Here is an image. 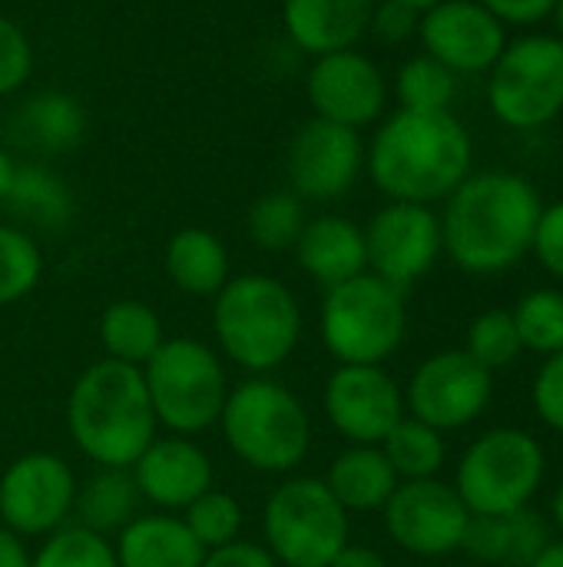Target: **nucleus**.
<instances>
[{
    "mask_svg": "<svg viewBox=\"0 0 563 567\" xmlns=\"http://www.w3.org/2000/svg\"><path fill=\"white\" fill-rule=\"evenodd\" d=\"M541 209V196L524 176H468L448 196L441 246L465 272L488 276L511 269L531 249Z\"/></svg>",
    "mask_w": 563,
    "mask_h": 567,
    "instance_id": "obj_1",
    "label": "nucleus"
},
{
    "mask_svg": "<svg viewBox=\"0 0 563 567\" xmlns=\"http://www.w3.org/2000/svg\"><path fill=\"white\" fill-rule=\"evenodd\" d=\"M372 183L392 203L448 199L471 169V136L445 113L398 110L365 150Z\"/></svg>",
    "mask_w": 563,
    "mask_h": 567,
    "instance_id": "obj_2",
    "label": "nucleus"
},
{
    "mask_svg": "<svg viewBox=\"0 0 563 567\" xmlns=\"http://www.w3.org/2000/svg\"><path fill=\"white\" fill-rule=\"evenodd\" d=\"M66 432L100 468H133L159 432L143 369L113 359L83 369L66 399Z\"/></svg>",
    "mask_w": 563,
    "mask_h": 567,
    "instance_id": "obj_3",
    "label": "nucleus"
},
{
    "mask_svg": "<svg viewBox=\"0 0 563 567\" xmlns=\"http://www.w3.org/2000/svg\"><path fill=\"white\" fill-rule=\"evenodd\" d=\"M212 299V329L222 355L252 375L289 362L302 339V309L285 282L262 272L229 276Z\"/></svg>",
    "mask_w": 563,
    "mask_h": 567,
    "instance_id": "obj_4",
    "label": "nucleus"
},
{
    "mask_svg": "<svg viewBox=\"0 0 563 567\" xmlns=\"http://www.w3.org/2000/svg\"><path fill=\"white\" fill-rule=\"evenodd\" d=\"M219 429L229 452L262 475L295 472L312 445V422L302 399L259 375L229 389Z\"/></svg>",
    "mask_w": 563,
    "mask_h": 567,
    "instance_id": "obj_5",
    "label": "nucleus"
},
{
    "mask_svg": "<svg viewBox=\"0 0 563 567\" xmlns=\"http://www.w3.org/2000/svg\"><path fill=\"white\" fill-rule=\"evenodd\" d=\"M146 395L169 435H199L219 425L229 382L219 355L199 339H166L143 365Z\"/></svg>",
    "mask_w": 563,
    "mask_h": 567,
    "instance_id": "obj_6",
    "label": "nucleus"
},
{
    "mask_svg": "<svg viewBox=\"0 0 563 567\" xmlns=\"http://www.w3.org/2000/svg\"><path fill=\"white\" fill-rule=\"evenodd\" d=\"M405 326L408 312L402 289L388 286L375 272H362L325 289L322 342L338 365L388 362L405 339Z\"/></svg>",
    "mask_w": 563,
    "mask_h": 567,
    "instance_id": "obj_7",
    "label": "nucleus"
},
{
    "mask_svg": "<svg viewBox=\"0 0 563 567\" xmlns=\"http://www.w3.org/2000/svg\"><path fill=\"white\" fill-rule=\"evenodd\" d=\"M265 548L279 567H329L348 545V512L325 478H285L262 508Z\"/></svg>",
    "mask_w": 563,
    "mask_h": 567,
    "instance_id": "obj_8",
    "label": "nucleus"
},
{
    "mask_svg": "<svg viewBox=\"0 0 563 567\" xmlns=\"http://www.w3.org/2000/svg\"><path fill=\"white\" fill-rule=\"evenodd\" d=\"M544 482V449L521 429H494L458 462L455 492L471 515H511L531 505Z\"/></svg>",
    "mask_w": 563,
    "mask_h": 567,
    "instance_id": "obj_9",
    "label": "nucleus"
},
{
    "mask_svg": "<svg viewBox=\"0 0 563 567\" xmlns=\"http://www.w3.org/2000/svg\"><path fill=\"white\" fill-rule=\"evenodd\" d=\"M491 110L514 130L551 123L563 110V40L521 37L501 50L491 66Z\"/></svg>",
    "mask_w": 563,
    "mask_h": 567,
    "instance_id": "obj_10",
    "label": "nucleus"
},
{
    "mask_svg": "<svg viewBox=\"0 0 563 567\" xmlns=\"http://www.w3.org/2000/svg\"><path fill=\"white\" fill-rule=\"evenodd\" d=\"M76 488V475L60 455L27 452L0 475V522L17 538H46L70 518Z\"/></svg>",
    "mask_w": 563,
    "mask_h": 567,
    "instance_id": "obj_11",
    "label": "nucleus"
},
{
    "mask_svg": "<svg viewBox=\"0 0 563 567\" xmlns=\"http://www.w3.org/2000/svg\"><path fill=\"white\" fill-rule=\"evenodd\" d=\"M491 395V372L465 349H448L415 369L405 392V409H411V419L438 432H451L471 425L488 409Z\"/></svg>",
    "mask_w": 563,
    "mask_h": 567,
    "instance_id": "obj_12",
    "label": "nucleus"
},
{
    "mask_svg": "<svg viewBox=\"0 0 563 567\" xmlns=\"http://www.w3.org/2000/svg\"><path fill=\"white\" fill-rule=\"evenodd\" d=\"M382 512L392 542L418 558H441L458 551L471 522L461 495L438 478L398 482Z\"/></svg>",
    "mask_w": 563,
    "mask_h": 567,
    "instance_id": "obj_13",
    "label": "nucleus"
},
{
    "mask_svg": "<svg viewBox=\"0 0 563 567\" xmlns=\"http://www.w3.org/2000/svg\"><path fill=\"white\" fill-rule=\"evenodd\" d=\"M441 249V219L421 203H388L365 226L368 269L402 292L435 266Z\"/></svg>",
    "mask_w": 563,
    "mask_h": 567,
    "instance_id": "obj_14",
    "label": "nucleus"
},
{
    "mask_svg": "<svg viewBox=\"0 0 563 567\" xmlns=\"http://www.w3.org/2000/svg\"><path fill=\"white\" fill-rule=\"evenodd\" d=\"M365 166V143L358 130L312 116L289 143L285 173L299 199H342Z\"/></svg>",
    "mask_w": 563,
    "mask_h": 567,
    "instance_id": "obj_15",
    "label": "nucleus"
},
{
    "mask_svg": "<svg viewBox=\"0 0 563 567\" xmlns=\"http://www.w3.org/2000/svg\"><path fill=\"white\" fill-rule=\"evenodd\" d=\"M322 402L332 429L352 445H382L405 419V395L382 365H338Z\"/></svg>",
    "mask_w": 563,
    "mask_h": 567,
    "instance_id": "obj_16",
    "label": "nucleus"
},
{
    "mask_svg": "<svg viewBox=\"0 0 563 567\" xmlns=\"http://www.w3.org/2000/svg\"><path fill=\"white\" fill-rule=\"evenodd\" d=\"M305 96L319 120L362 130L382 116L388 86L375 60L352 47L312 60L305 76Z\"/></svg>",
    "mask_w": 563,
    "mask_h": 567,
    "instance_id": "obj_17",
    "label": "nucleus"
},
{
    "mask_svg": "<svg viewBox=\"0 0 563 567\" xmlns=\"http://www.w3.org/2000/svg\"><path fill=\"white\" fill-rule=\"evenodd\" d=\"M418 37L438 63L451 73H481L491 70L501 56L504 27L478 0H441L418 20Z\"/></svg>",
    "mask_w": 563,
    "mask_h": 567,
    "instance_id": "obj_18",
    "label": "nucleus"
},
{
    "mask_svg": "<svg viewBox=\"0 0 563 567\" xmlns=\"http://www.w3.org/2000/svg\"><path fill=\"white\" fill-rule=\"evenodd\" d=\"M129 472L143 502L169 515L186 512L202 492L216 485L209 455L186 435H156Z\"/></svg>",
    "mask_w": 563,
    "mask_h": 567,
    "instance_id": "obj_19",
    "label": "nucleus"
},
{
    "mask_svg": "<svg viewBox=\"0 0 563 567\" xmlns=\"http://www.w3.org/2000/svg\"><path fill=\"white\" fill-rule=\"evenodd\" d=\"M378 0H282V27L289 40L315 56L352 50L372 23Z\"/></svg>",
    "mask_w": 563,
    "mask_h": 567,
    "instance_id": "obj_20",
    "label": "nucleus"
},
{
    "mask_svg": "<svg viewBox=\"0 0 563 567\" xmlns=\"http://www.w3.org/2000/svg\"><path fill=\"white\" fill-rule=\"evenodd\" d=\"M292 249H295L302 272L312 282H319L322 289H332L338 282H348V279L368 272L365 229L345 216L305 219V229Z\"/></svg>",
    "mask_w": 563,
    "mask_h": 567,
    "instance_id": "obj_21",
    "label": "nucleus"
},
{
    "mask_svg": "<svg viewBox=\"0 0 563 567\" xmlns=\"http://www.w3.org/2000/svg\"><path fill=\"white\" fill-rule=\"evenodd\" d=\"M119 567H199L206 548L179 515H139L113 542Z\"/></svg>",
    "mask_w": 563,
    "mask_h": 567,
    "instance_id": "obj_22",
    "label": "nucleus"
},
{
    "mask_svg": "<svg viewBox=\"0 0 563 567\" xmlns=\"http://www.w3.org/2000/svg\"><path fill=\"white\" fill-rule=\"evenodd\" d=\"M548 528L538 512L521 508L511 515H471L461 548L478 561L504 567H528L548 545Z\"/></svg>",
    "mask_w": 563,
    "mask_h": 567,
    "instance_id": "obj_23",
    "label": "nucleus"
},
{
    "mask_svg": "<svg viewBox=\"0 0 563 567\" xmlns=\"http://www.w3.org/2000/svg\"><path fill=\"white\" fill-rule=\"evenodd\" d=\"M163 266L169 282L186 296H216L229 282V249L216 233L202 226L173 233L163 252Z\"/></svg>",
    "mask_w": 563,
    "mask_h": 567,
    "instance_id": "obj_24",
    "label": "nucleus"
},
{
    "mask_svg": "<svg viewBox=\"0 0 563 567\" xmlns=\"http://www.w3.org/2000/svg\"><path fill=\"white\" fill-rule=\"evenodd\" d=\"M329 492L345 512H382L398 488V475L378 445H352L342 452L329 475Z\"/></svg>",
    "mask_w": 563,
    "mask_h": 567,
    "instance_id": "obj_25",
    "label": "nucleus"
},
{
    "mask_svg": "<svg viewBox=\"0 0 563 567\" xmlns=\"http://www.w3.org/2000/svg\"><path fill=\"white\" fill-rule=\"evenodd\" d=\"M139 508H143V495L129 468H100L96 475L86 478L83 488H76V502H73L80 525L103 538L119 535L133 518H139Z\"/></svg>",
    "mask_w": 563,
    "mask_h": 567,
    "instance_id": "obj_26",
    "label": "nucleus"
},
{
    "mask_svg": "<svg viewBox=\"0 0 563 567\" xmlns=\"http://www.w3.org/2000/svg\"><path fill=\"white\" fill-rule=\"evenodd\" d=\"M96 332H100V346H103L106 359L126 362L136 369H143L149 362V355L166 342L163 319L156 316L153 306L139 302V299H119V302L106 306Z\"/></svg>",
    "mask_w": 563,
    "mask_h": 567,
    "instance_id": "obj_27",
    "label": "nucleus"
},
{
    "mask_svg": "<svg viewBox=\"0 0 563 567\" xmlns=\"http://www.w3.org/2000/svg\"><path fill=\"white\" fill-rule=\"evenodd\" d=\"M17 130L23 133V140L30 146L43 150V153H66L83 140L86 113L73 93L40 90L23 103L20 116H17Z\"/></svg>",
    "mask_w": 563,
    "mask_h": 567,
    "instance_id": "obj_28",
    "label": "nucleus"
},
{
    "mask_svg": "<svg viewBox=\"0 0 563 567\" xmlns=\"http://www.w3.org/2000/svg\"><path fill=\"white\" fill-rule=\"evenodd\" d=\"M20 219L43 226V229H63L73 216V199L63 179L40 166V163H23L13 173V186L3 199Z\"/></svg>",
    "mask_w": 563,
    "mask_h": 567,
    "instance_id": "obj_29",
    "label": "nucleus"
},
{
    "mask_svg": "<svg viewBox=\"0 0 563 567\" xmlns=\"http://www.w3.org/2000/svg\"><path fill=\"white\" fill-rule=\"evenodd\" d=\"M385 458L392 462L398 482H418V478H435L445 465V439L438 429L418 422V419H402L385 442L378 445Z\"/></svg>",
    "mask_w": 563,
    "mask_h": 567,
    "instance_id": "obj_30",
    "label": "nucleus"
},
{
    "mask_svg": "<svg viewBox=\"0 0 563 567\" xmlns=\"http://www.w3.org/2000/svg\"><path fill=\"white\" fill-rule=\"evenodd\" d=\"M249 239L265 252H285L305 229V209L295 193H265L249 206Z\"/></svg>",
    "mask_w": 563,
    "mask_h": 567,
    "instance_id": "obj_31",
    "label": "nucleus"
},
{
    "mask_svg": "<svg viewBox=\"0 0 563 567\" xmlns=\"http://www.w3.org/2000/svg\"><path fill=\"white\" fill-rule=\"evenodd\" d=\"M395 93L402 110L415 113H445L455 100V73L435 56H411L395 80Z\"/></svg>",
    "mask_w": 563,
    "mask_h": 567,
    "instance_id": "obj_32",
    "label": "nucleus"
},
{
    "mask_svg": "<svg viewBox=\"0 0 563 567\" xmlns=\"http://www.w3.org/2000/svg\"><path fill=\"white\" fill-rule=\"evenodd\" d=\"M30 567H119L113 542L73 525V528H56L43 538L37 555H30Z\"/></svg>",
    "mask_w": 563,
    "mask_h": 567,
    "instance_id": "obj_33",
    "label": "nucleus"
},
{
    "mask_svg": "<svg viewBox=\"0 0 563 567\" xmlns=\"http://www.w3.org/2000/svg\"><path fill=\"white\" fill-rule=\"evenodd\" d=\"M186 528L192 532V538L206 548V551H216L222 545H232L239 542L242 535V505L229 495V492H219L216 485L209 492H202L183 515Z\"/></svg>",
    "mask_w": 563,
    "mask_h": 567,
    "instance_id": "obj_34",
    "label": "nucleus"
},
{
    "mask_svg": "<svg viewBox=\"0 0 563 567\" xmlns=\"http://www.w3.org/2000/svg\"><path fill=\"white\" fill-rule=\"evenodd\" d=\"M43 276V256L30 233L0 223V306L27 299Z\"/></svg>",
    "mask_w": 563,
    "mask_h": 567,
    "instance_id": "obj_35",
    "label": "nucleus"
},
{
    "mask_svg": "<svg viewBox=\"0 0 563 567\" xmlns=\"http://www.w3.org/2000/svg\"><path fill=\"white\" fill-rule=\"evenodd\" d=\"M521 346L541 355H554L563 349V292L557 289H534L528 292L518 309L511 312Z\"/></svg>",
    "mask_w": 563,
    "mask_h": 567,
    "instance_id": "obj_36",
    "label": "nucleus"
},
{
    "mask_svg": "<svg viewBox=\"0 0 563 567\" xmlns=\"http://www.w3.org/2000/svg\"><path fill=\"white\" fill-rule=\"evenodd\" d=\"M521 336L514 326V316L504 309H491L484 316H478L468 329V355L475 362H481L488 372L511 365L521 355Z\"/></svg>",
    "mask_w": 563,
    "mask_h": 567,
    "instance_id": "obj_37",
    "label": "nucleus"
},
{
    "mask_svg": "<svg viewBox=\"0 0 563 567\" xmlns=\"http://www.w3.org/2000/svg\"><path fill=\"white\" fill-rule=\"evenodd\" d=\"M33 73V47L30 37L0 13V96L17 93Z\"/></svg>",
    "mask_w": 563,
    "mask_h": 567,
    "instance_id": "obj_38",
    "label": "nucleus"
},
{
    "mask_svg": "<svg viewBox=\"0 0 563 567\" xmlns=\"http://www.w3.org/2000/svg\"><path fill=\"white\" fill-rule=\"evenodd\" d=\"M534 409H538L544 425H551L554 432H563V349L548 355V362L538 372Z\"/></svg>",
    "mask_w": 563,
    "mask_h": 567,
    "instance_id": "obj_39",
    "label": "nucleus"
},
{
    "mask_svg": "<svg viewBox=\"0 0 563 567\" xmlns=\"http://www.w3.org/2000/svg\"><path fill=\"white\" fill-rule=\"evenodd\" d=\"M531 249L538 252L541 266L563 279V199L541 209V219H538V229H534V243Z\"/></svg>",
    "mask_w": 563,
    "mask_h": 567,
    "instance_id": "obj_40",
    "label": "nucleus"
},
{
    "mask_svg": "<svg viewBox=\"0 0 563 567\" xmlns=\"http://www.w3.org/2000/svg\"><path fill=\"white\" fill-rule=\"evenodd\" d=\"M418 20H421L418 10H411V7H405L398 0H382L372 10L368 30H375V37L385 40V43H405L408 37L418 33Z\"/></svg>",
    "mask_w": 563,
    "mask_h": 567,
    "instance_id": "obj_41",
    "label": "nucleus"
},
{
    "mask_svg": "<svg viewBox=\"0 0 563 567\" xmlns=\"http://www.w3.org/2000/svg\"><path fill=\"white\" fill-rule=\"evenodd\" d=\"M199 567H279V561L269 555L265 545H256V542H232V545H222L216 551H206L202 565Z\"/></svg>",
    "mask_w": 563,
    "mask_h": 567,
    "instance_id": "obj_42",
    "label": "nucleus"
},
{
    "mask_svg": "<svg viewBox=\"0 0 563 567\" xmlns=\"http://www.w3.org/2000/svg\"><path fill=\"white\" fill-rule=\"evenodd\" d=\"M481 7H488L498 20L508 23H538L548 13H554L557 0H478Z\"/></svg>",
    "mask_w": 563,
    "mask_h": 567,
    "instance_id": "obj_43",
    "label": "nucleus"
},
{
    "mask_svg": "<svg viewBox=\"0 0 563 567\" xmlns=\"http://www.w3.org/2000/svg\"><path fill=\"white\" fill-rule=\"evenodd\" d=\"M329 567H388V561L375 551V548H365V545H345L338 551V558Z\"/></svg>",
    "mask_w": 563,
    "mask_h": 567,
    "instance_id": "obj_44",
    "label": "nucleus"
},
{
    "mask_svg": "<svg viewBox=\"0 0 563 567\" xmlns=\"http://www.w3.org/2000/svg\"><path fill=\"white\" fill-rule=\"evenodd\" d=\"M0 567H30L27 545L7 528H0Z\"/></svg>",
    "mask_w": 563,
    "mask_h": 567,
    "instance_id": "obj_45",
    "label": "nucleus"
},
{
    "mask_svg": "<svg viewBox=\"0 0 563 567\" xmlns=\"http://www.w3.org/2000/svg\"><path fill=\"white\" fill-rule=\"evenodd\" d=\"M528 567H563V542H548Z\"/></svg>",
    "mask_w": 563,
    "mask_h": 567,
    "instance_id": "obj_46",
    "label": "nucleus"
},
{
    "mask_svg": "<svg viewBox=\"0 0 563 567\" xmlns=\"http://www.w3.org/2000/svg\"><path fill=\"white\" fill-rule=\"evenodd\" d=\"M13 173H17V163L0 150V203L7 199L10 186H13Z\"/></svg>",
    "mask_w": 563,
    "mask_h": 567,
    "instance_id": "obj_47",
    "label": "nucleus"
},
{
    "mask_svg": "<svg viewBox=\"0 0 563 567\" xmlns=\"http://www.w3.org/2000/svg\"><path fill=\"white\" fill-rule=\"evenodd\" d=\"M551 512H554V522L561 525V532H563V485L557 488V495H554V505H551Z\"/></svg>",
    "mask_w": 563,
    "mask_h": 567,
    "instance_id": "obj_48",
    "label": "nucleus"
},
{
    "mask_svg": "<svg viewBox=\"0 0 563 567\" xmlns=\"http://www.w3.org/2000/svg\"><path fill=\"white\" fill-rule=\"evenodd\" d=\"M398 3H405V7H411V10H418V13H425V10H431L435 3H441V0H398Z\"/></svg>",
    "mask_w": 563,
    "mask_h": 567,
    "instance_id": "obj_49",
    "label": "nucleus"
},
{
    "mask_svg": "<svg viewBox=\"0 0 563 567\" xmlns=\"http://www.w3.org/2000/svg\"><path fill=\"white\" fill-rule=\"evenodd\" d=\"M554 17H557V27H561V40H563V0L554 3Z\"/></svg>",
    "mask_w": 563,
    "mask_h": 567,
    "instance_id": "obj_50",
    "label": "nucleus"
}]
</instances>
